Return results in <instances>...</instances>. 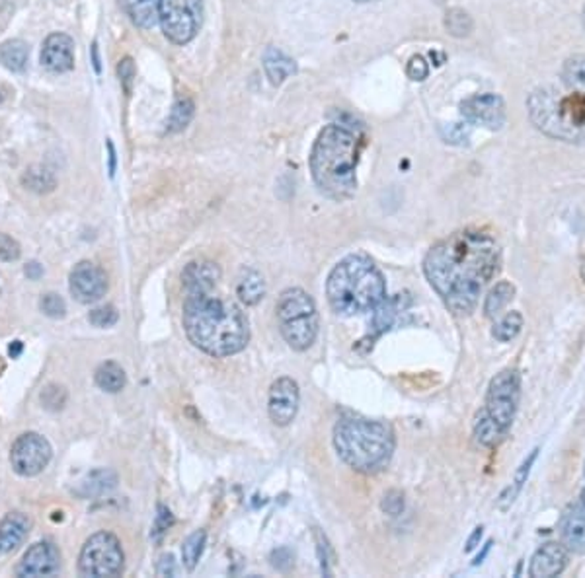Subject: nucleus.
<instances>
[{"label": "nucleus", "instance_id": "obj_1", "mask_svg": "<svg viewBox=\"0 0 585 578\" xmlns=\"http://www.w3.org/2000/svg\"><path fill=\"white\" fill-rule=\"evenodd\" d=\"M500 265L502 249L494 236L482 230H460L429 249L424 273L449 312L471 316Z\"/></svg>", "mask_w": 585, "mask_h": 578}, {"label": "nucleus", "instance_id": "obj_2", "mask_svg": "<svg viewBox=\"0 0 585 578\" xmlns=\"http://www.w3.org/2000/svg\"><path fill=\"white\" fill-rule=\"evenodd\" d=\"M181 323L189 343L217 359L238 354L250 341V327L241 308L213 291L186 293Z\"/></svg>", "mask_w": 585, "mask_h": 578}, {"label": "nucleus", "instance_id": "obj_3", "mask_svg": "<svg viewBox=\"0 0 585 578\" xmlns=\"http://www.w3.org/2000/svg\"><path fill=\"white\" fill-rule=\"evenodd\" d=\"M361 141L343 125H326L311 150L314 186L335 203L351 199L358 191V162Z\"/></svg>", "mask_w": 585, "mask_h": 578}, {"label": "nucleus", "instance_id": "obj_4", "mask_svg": "<svg viewBox=\"0 0 585 578\" xmlns=\"http://www.w3.org/2000/svg\"><path fill=\"white\" fill-rule=\"evenodd\" d=\"M334 448L343 464L359 474H379L396 450V435L387 421L345 415L334 427Z\"/></svg>", "mask_w": 585, "mask_h": 578}, {"label": "nucleus", "instance_id": "obj_5", "mask_svg": "<svg viewBox=\"0 0 585 578\" xmlns=\"http://www.w3.org/2000/svg\"><path fill=\"white\" fill-rule=\"evenodd\" d=\"M326 296L338 316H359L373 312L385 300L387 281L371 257L351 254L334 265L326 281Z\"/></svg>", "mask_w": 585, "mask_h": 578}, {"label": "nucleus", "instance_id": "obj_6", "mask_svg": "<svg viewBox=\"0 0 585 578\" xmlns=\"http://www.w3.org/2000/svg\"><path fill=\"white\" fill-rule=\"evenodd\" d=\"M521 401V376L515 369L497 372L490 380L482 409L476 413L473 435L478 445L494 448L510 432Z\"/></svg>", "mask_w": 585, "mask_h": 578}, {"label": "nucleus", "instance_id": "obj_7", "mask_svg": "<svg viewBox=\"0 0 585 578\" xmlns=\"http://www.w3.org/2000/svg\"><path fill=\"white\" fill-rule=\"evenodd\" d=\"M529 118L541 133L566 142H580L585 139V98L570 92L562 95L554 88L535 90L529 100Z\"/></svg>", "mask_w": 585, "mask_h": 578}, {"label": "nucleus", "instance_id": "obj_8", "mask_svg": "<svg viewBox=\"0 0 585 578\" xmlns=\"http://www.w3.org/2000/svg\"><path fill=\"white\" fill-rule=\"evenodd\" d=\"M275 314L285 343L299 353L311 349L320 327L312 296L303 288H287L277 300Z\"/></svg>", "mask_w": 585, "mask_h": 578}, {"label": "nucleus", "instance_id": "obj_9", "mask_svg": "<svg viewBox=\"0 0 585 578\" xmlns=\"http://www.w3.org/2000/svg\"><path fill=\"white\" fill-rule=\"evenodd\" d=\"M126 553L112 532H96L86 539L79 555V573L90 578H115L123 573Z\"/></svg>", "mask_w": 585, "mask_h": 578}, {"label": "nucleus", "instance_id": "obj_10", "mask_svg": "<svg viewBox=\"0 0 585 578\" xmlns=\"http://www.w3.org/2000/svg\"><path fill=\"white\" fill-rule=\"evenodd\" d=\"M158 22L168 42L186 45L204 22V0H160Z\"/></svg>", "mask_w": 585, "mask_h": 578}, {"label": "nucleus", "instance_id": "obj_11", "mask_svg": "<svg viewBox=\"0 0 585 578\" xmlns=\"http://www.w3.org/2000/svg\"><path fill=\"white\" fill-rule=\"evenodd\" d=\"M53 448L50 440L37 432H24L11 448V466L20 477H35L50 466Z\"/></svg>", "mask_w": 585, "mask_h": 578}, {"label": "nucleus", "instance_id": "obj_12", "mask_svg": "<svg viewBox=\"0 0 585 578\" xmlns=\"http://www.w3.org/2000/svg\"><path fill=\"white\" fill-rule=\"evenodd\" d=\"M301 406V390L289 376L277 378L267 396V415L275 427H289Z\"/></svg>", "mask_w": 585, "mask_h": 578}, {"label": "nucleus", "instance_id": "obj_13", "mask_svg": "<svg viewBox=\"0 0 585 578\" xmlns=\"http://www.w3.org/2000/svg\"><path fill=\"white\" fill-rule=\"evenodd\" d=\"M69 291L81 304L100 302L108 293V275L92 262L76 263L69 275Z\"/></svg>", "mask_w": 585, "mask_h": 578}, {"label": "nucleus", "instance_id": "obj_14", "mask_svg": "<svg viewBox=\"0 0 585 578\" xmlns=\"http://www.w3.org/2000/svg\"><path fill=\"white\" fill-rule=\"evenodd\" d=\"M460 115L468 123L496 131L505 123V103L497 94H476L460 103Z\"/></svg>", "mask_w": 585, "mask_h": 578}, {"label": "nucleus", "instance_id": "obj_15", "mask_svg": "<svg viewBox=\"0 0 585 578\" xmlns=\"http://www.w3.org/2000/svg\"><path fill=\"white\" fill-rule=\"evenodd\" d=\"M61 568V553L51 542H37L24 553L20 565L16 567V576L40 578L53 576Z\"/></svg>", "mask_w": 585, "mask_h": 578}, {"label": "nucleus", "instance_id": "obj_16", "mask_svg": "<svg viewBox=\"0 0 585 578\" xmlns=\"http://www.w3.org/2000/svg\"><path fill=\"white\" fill-rule=\"evenodd\" d=\"M74 40L66 34L47 35L42 47V65L50 72L63 74L74 69Z\"/></svg>", "mask_w": 585, "mask_h": 578}, {"label": "nucleus", "instance_id": "obj_17", "mask_svg": "<svg viewBox=\"0 0 585 578\" xmlns=\"http://www.w3.org/2000/svg\"><path fill=\"white\" fill-rule=\"evenodd\" d=\"M568 549L562 542H549L536 549L531 565H529V576L533 578H552L564 573L566 565H568Z\"/></svg>", "mask_w": 585, "mask_h": 578}, {"label": "nucleus", "instance_id": "obj_18", "mask_svg": "<svg viewBox=\"0 0 585 578\" xmlns=\"http://www.w3.org/2000/svg\"><path fill=\"white\" fill-rule=\"evenodd\" d=\"M32 520L24 513H8L0 520V555H8L20 547L30 536Z\"/></svg>", "mask_w": 585, "mask_h": 578}, {"label": "nucleus", "instance_id": "obj_19", "mask_svg": "<svg viewBox=\"0 0 585 578\" xmlns=\"http://www.w3.org/2000/svg\"><path fill=\"white\" fill-rule=\"evenodd\" d=\"M560 536L562 544L568 551L583 553L585 551V513L575 503L568 506L560 520Z\"/></svg>", "mask_w": 585, "mask_h": 578}, {"label": "nucleus", "instance_id": "obj_20", "mask_svg": "<svg viewBox=\"0 0 585 578\" xmlns=\"http://www.w3.org/2000/svg\"><path fill=\"white\" fill-rule=\"evenodd\" d=\"M220 281V267L213 262H191L181 273V285L186 293L213 291Z\"/></svg>", "mask_w": 585, "mask_h": 578}, {"label": "nucleus", "instance_id": "obj_21", "mask_svg": "<svg viewBox=\"0 0 585 578\" xmlns=\"http://www.w3.org/2000/svg\"><path fill=\"white\" fill-rule=\"evenodd\" d=\"M115 485H118V475H115V471L100 468V469L90 471L89 475L79 481V485H76V489H74V495L81 498L102 497L105 493H110V491H113Z\"/></svg>", "mask_w": 585, "mask_h": 578}, {"label": "nucleus", "instance_id": "obj_22", "mask_svg": "<svg viewBox=\"0 0 585 578\" xmlns=\"http://www.w3.org/2000/svg\"><path fill=\"white\" fill-rule=\"evenodd\" d=\"M123 12L141 30H150L158 24L160 0H119Z\"/></svg>", "mask_w": 585, "mask_h": 578}, {"label": "nucleus", "instance_id": "obj_23", "mask_svg": "<svg viewBox=\"0 0 585 578\" xmlns=\"http://www.w3.org/2000/svg\"><path fill=\"white\" fill-rule=\"evenodd\" d=\"M264 71L273 86H280L296 72V65L291 57L285 55L281 49L267 47L264 53Z\"/></svg>", "mask_w": 585, "mask_h": 578}, {"label": "nucleus", "instance_id": "obj_24", "mask_svg": "<svg viewBox=\"0 0 585 578\" xmlns=\"http://www.w3.org/2000/svg\"><path fill=\"white\" fill-rule=\"evenodd\" d=\"M236 296L244 306H256L266 296V281L256 269H242L236 283Z\"/></svg>", "mask_w": 585, "mask_h": 578}, {"label": "nucleus", "instance_id": "obj_25", "mask_svg": "<svg viewBox=\"0 0 585 578\" xmlns=\"http://www.w3.org/2000/svg\"><path fill=\"white\" fill-rule=\"evenodd\" d=\"M94 382L100 390L108 393H119L127 384L126 370L115 361H105L102 362L94 372Z\"/></svg>", "mask_w": 585, "mask_h": 578}, {"label": "nucleus", "instance_id": "obj_26", "mask_svg": "<svg viewBox=\"0 0 585 578\" xmlns=\"http://www.w3.org/2000/svg\"><path fill=\"white\" fill-rule=\"evenodd\" d=\"M513 298H515V286L510 281L496 283L484 298V308H482L484 316L490 317V320L492 317H497L507 306H510Z\"/></svg>", "mask_w": 585, "mask_h": 578}, {"label": "nucleus", "instance_id": "obj_27", "mask_svg": "<svg viewBox=\"0 0 585 578\" xmlns=\"http://www.w3.org/2000/svg\"><path fill=\"white\" fill-rule=\"evenodd\" d=\"M536 456H539V448H535V450L531 452V454L523 460V464L520 466V469L515 471L513 483L504 491V493L500 495V500H497V506H500L502 510H507V508H510V506L515 503L517 495L521 493L523 485L527 483V479H529V474H531V469H533V466H535Z\"/></svg>", "mask_w": 585, "mask_h": 578}, {"label": "nucleus", "instance_id": "obj_28", "mask_svg": "<svg viewBox=\"0 0 585 578\" xmlns=\"http://www.w3.org/2000/svg\"><path fill=\"white\" fill-rule=\"evenodd\" d=\"M27 57H30V47L22 40H8L0 45V63L8 71L24 72L27 66Z\"/></svg>", "mask_w": 585, "mask_h": 578}, {"label": "nucleus", "instance_id": "obj_29", "mask_svg": "<svg viewBox=\"0 0 585 578\" xmlns=\"http://www.w3.org/2000/svg\"><path fill=\"white\" fill-rule=\"evenodd\" d=\"M562 80L570 92L580 94L585 98V55L570 57V59L564 63Z\"/></svg>", "mask_w": 585, "mask_h": 578}, {"label": "nucleus", "instance_id": "obj_30", "mask_svg": "<svg viewBox=\"0 0 585 578\" xmlns=\"http://www.w3.org/2000/svg\"><path fill=\"white\" fill-rule=\"evenodd\" d=\"M207 544V532L205 529H196L194 534L186 537L184 545H181V563H184L186 571H196L201 555Z\"/></svg>", "mask_w": 585, "mask_h": 578}, {"label": "nucleus", "instance_id": "obj_31", "mask_svg": "<svg viewBox=\"0 0 585 578\" xmlns=\"http://www.w3.org/2000/svg\"><path fill=\"white\" fill-rule=\"evenodd\" d=\"M523 316L517 312V310H512V312H507L505 316H502L500 320H497L492 327V337L496 341H500V343H510L513 341L517 335L521 333L523 330Z\"/></svg>", "mask_w": 585, "mask_h": 578}, {"label": "nucleus", "instance_id": "obj_32", "mask_svg": "<svg viewBox=\"0 0 585 578\" xmlns=\"http://www.w3.org/2000/svg\"><path fill=\"white\" fill-rule=\"evenodd\" d=\"M22 183L26 189H30L34 193H51L57 187V179L53 176V171H50L43 166H32L24 171Z\"/></svg>", "mask_w": 585, "mask_h": 578}, {"label": "nucleus", "instance_id": "obj_33", "mask_svg": "<svg viewBox=\"0 0 585 578\" xmlns=\"http://www.w3.org/2000/svg\"><path fill=\"white\" fill-rule=\"evenodd\" d=\"M194 110H196V105H194V102H191V98H188V95H181V98H178L174 108H172L170 115H168L166 133L174 134V133L184 131L189 125L191 118H194Z\"/></svg>", "mask_w": 585, "mask_h": 578}, {"label": "nucleus", "instance_id": "obj_34", "mask_svg": "<svg viewBox=\"0 0 585 578\" xmlns=\"http://www.w3.org/2000/svg\"><path fill=\"white\" fill-rule=\"evenodd\" d=\"M400 298H392V300H382L375 310V314H373V320H371V333L373 335H381L382 331H387L389 327L395 323L396 320V316L400 312Z\"/></svg>", "mask_w": 585, "mask_h": 578}, {"label": "nucleus", "instance_id": "obj_35", "mask_svg": "<svg viewBox=\"0 0 585 578\" xmlns=\"http://www.w3.org/2000/svg\"><path fill=\"white\" fill-rule=\"evenodd\" d=\"M445 27L447 32L455 37L471 35L474 30L473 16L463 11V8H450V11L445 14Z\"/></svg>", "mask_w": 585, "mask_h": 578}, {"label": "nucleus", "instance_id": "obj_36", "mask_svg": "<svg viewBox=\"0 0 585 578\" xmlns=\"http://www.w3.org/2000/svg\"><path fill=\"white\" fill-rule=\"evenodd\" d=\"M40 310L51 317V320H61V317L66 316V302L63 300L61 294L57 293H47L42 296L40 300Z\"/></svg>", "mask_w": 585, "mask_h": 578}, {"label": "nucleus", "instance_id": "obj_37", "mask_svg": "<svg viewBox=\"0 0 585 578\" xmlns=\"http://www.w3.org/2000/svg\"><path fill=\"white\" fill-rule=\"evenodd\" d=\"M89 320L94 327H98V330H108V327H113L119 322V312L115 310V306L112 304L100 306L89 314Z\"/></svg>", "mask_w": 585, "mask_h": 578}, {"label": "nucleus", "instance_id": "obj_38", "mask_svg": "<svg viewBox=\"0 0 585 578\" xmlns=\"http://www.w3.org/2000/svg\"><path fill=\"white\" fill-rule=\"evenodd\" d=\"M40 398H42V403H43L45 409L59 411V409L65 407V403H66V392H65L63 385L50 384V385H45Z\"/></svg>", "mask_w": 585, "mask_h": 578}, {"label": "nucleus", "instance_id": "obj_39", "mask_svg": "<svg viewBox=\"0 0 585 578\" xmlns=\"http://www.w3.org/2000/svg\"><path fill=\"white\" fill-rule=\"evenodd\" d=\"M404 506H406L404 493H402V491H398V489L387 491L385 497H382V500H381V510L385 514H389V516H398V514H402V510H404Z\"/></svg>", "mask_w": 585, "mask_h": 578}, {"label": "nucleus", "instance_id": "obj_40", "mask_svg": "<svg viewBox=\"0 0 585 578\" xmlns=\"http://www.w3.org/2000/svg\"><path fill=\"white\" fill-rule=\"evenodd\" d=\"M20 255H22L20 244H18L12 236L0 232V259L6 263H12L18 262Z\"/></svg>", "mask_w": 585, "mask_h": 578}, {"label": "nucleus", "instance_id": "obj_41", "mask_svg": "<svg viewBox=\"0 0 585 578\" xmlns=\"http://www.w3.org/2000/svg\"><path fill=\"white\" fill-rule=\"evenodd\" d=\"M406 74H408V79L414 80V82L426 80L427 74H429L427 61L421 55H414L406 65Z\"/></svg>", "mask_w": 585, "mask_h": 578}, {"label": "nucleus", "instance_id": "obj_42", "mask_svg": "<svg viewBox=\"0 0 585 578\" xmlns=\"http://www.w3.org/2000/svg\"><path fill=\"white\" fill-rule=\"evenodd\" d=\"M270 563L273 568H277V571H289V568L293 567V553H291V549L289 547H277L272 551L270 555Z\"/></svg>", "mask_w": 585, "mask_h": 578}, {"label": "nucleus", "instance_id": "obj_43", "mask_svg": "<svg viewBox=\"0 0 585 578\" xmlns=\"http://www.w3.org/2000/svg\"><path fill=\"white\" fill-rule=\"evenodd\" d=\"M174 524V516H172L170 510L166 506H158V514H157V520H155V528H152V537L157 539V542H160V537L162 534H166V529Z\"/></svg>", "mask_w": 585, "mask_h": 578}, {"label": "nucleus", "instance_id": "obj_44", "mask_svg": "<svg viewBox=\"0 0 585 578\" xmlns=\"http://www.w3.org/2000/svg\"><path fill=\"white\" fill-rule=\"evenodd\" d=\"M118 74H119V80L123 82V86H126V92H129L131 82H133V79H135V65H133V59L126 57V59L119 61Z\"/></svg>", "mask_w": 585, "mask_h": 578}, {"label": "nucleus", "instance_id": "obj_45", "mask_svg": "<svg viewBox=\"0 0 585 578\" xmlns=\"http://www.w3.org/2000/svg\"><path fill=\"white\" fill-rule=\"evenodd\" d=\"M178 565L176 559L172 555H162L160 561L157 565V574L158 576H178Z\"/></svg>", "mask_w": 585, "mask_h": 578}, {"label": "nucleus", "instance_id": "obj_46", "mask_svg": "<svg viewBox=\"0 0 585 578\" xmlns=\"http://www.w3.org/2000/svg\"><path fill=\"white\" fill-rule=\"evenodd\" d=\"M314 536H316V542H319V547H316V549H319V557H320V568H322V574L330 576V574H332V573H330V563H328V557H326V549H328V544H326V537H324V536L319 532V529H316Z\"/></svg>", "mask_w": 585, "mask_h": 578}, {"label": "nucleus", "instance_id": "obj_47", "mask_svg": "<svg viewBox=\"0 0 585 578\" xmlns=\"http://www.w3.org/2000/svg\"><path fill=\"white\" fill-rule=\"evenodd\" d=\"M24 273H26L27 278H30V281H40V278L43 277V265L37 263V262H30L26 265Z\"/></svg>", "mask_w": 585, "mask_h": 578}, {"label": "nucleus", "instance_id": "obj_48", "mask_svg": "<svg viewBox=\"0 0 585 578\" xmlns=\"http://www.w3.org/2000/svg\"><path fill=\"white\" fill-rule=\"evenodd\" d=\"M482 534H484V528H482V526H478V528L474 529V532H473V536L468 537L466 547H465V551H466V553H471L473 549L478 547V544H481V539H482Z\"/></svg>", "mask_w": 585, "mask_h": 578}, {"label": "nucleus", "instance_id": "obj_49", "mask_svg": "<svg viewBox=\"0 0 585 578\" xmlns=\"http://www.w3.org/2000/svg\"><path fill=\"white\" fill-rule=\"evenodd\" d=\"M22 349H24V346H22V341H14L11 346H8V353H11L12 359H16V356L22 353Z\"/></svg>", "mask_w": 585, "mask_h": 578}, {"label": "nucleus", "instance_id": "obj_50", "mask_svg": "<svg viewBox=\"0 0 585 578\" xmlns=\"http://www.w3.org/2000/svg\"><path fill=\"white\" fill-rule=\"evenodd\" d=\"M108 150H110V176L113 178V173H115V148H113L112 141L108 142Z\"/></svg>", "mask_w": 585, "mask_h": 578}, {"label": "nucleus", "instance_id": "obj_51", "mask_svg": "<svg viewBox=\"0 0 585 578\" xmlns=\"http://www.w3.org/2000/svg\"><path fill=\"white\" fill-rule=\"evenodd\" d=\"M490 547H492V542H488V544L484 545V549H482V553H478V557L474 559V563H473V565H481V563L484 561V557H486L488 553H490Z\"/></svg>", "mask_w": 585, "mask_h": 578}, {"label": "nucleus", "instance_id": "obj_52", "mask_svg": "<svg viewBox=\"0 0 585 578\" xmlns=\"http://www.w3.org/2000/svg\"><path fill=\"white\" fill-rule=\"evenodd\" d=\"M92 59H94V66H96V71L100 72V57H98V45H92Z\"/></svg>", "mask_w": 585, "mask_h": 578}, {"label": "nucleus", "instance_id": "obj_53", "mask_svg": "<svg viewBox=\"0 0 585 578\" xmlns=\"http://www.w3.org/2000/svg\"><path fill=\"white\" fill-rule=\"evenodd\" d=\"M581 277H583V281H585V262H583V265H581Z\"/></svg>", "mask_w": 585, "mask_h": 578}, {"label": "nucleus", "instance_id": "obj_54", "mask_svg": "<svg viewBox=\"0 0 585 578\" xmlns=\"http://www.w3.org/2000/svg\"><path fill=\"white\" fill-rule=\"evenodd\" d=\"M358 3H375V0H358Z\"/></svg>", "mask_w": 585, "mask_h": 578}, {"label": "nucleus", "instance_id": "obj_55", "mask_svg": "<svg viewBox=\"0 0 585 578\" xmlns=\"http://www.w3.org/2000/svg\"><path fill=\"white\" fill-rule=\"evenodd\" d=\"M3 100H4V95H3V94H0V103H3Z\"/></svg>", "mask_w": 585, "mask_h": 578}, {"label": "nucleus", "instance_id": "obj_56", "mask_svg": "<svg viewBox=\"0 0 585 578\" xmlns=\"http://www.w3.org/2000/svg\"><path fill=\"white\" fill-rule=\"evenodd\" d=\"M583 22H585V12H583Z\"/></svg>", "mask_w": 585, "mask_h": 578}]
</instances>
